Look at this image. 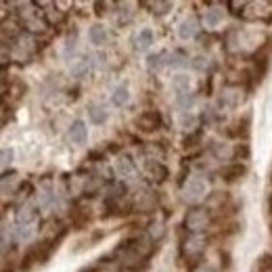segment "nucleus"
Masks as SVG:
<instances>
[{"label": "nucleus", "instance_id": "f257e3e1", "mask_svg": "<svg viewBox=\"0 0 272 272\" xmlns=\"http://www.w3.org/2000/svg\"><path fill=\"white\" fill-rule=\"evenodd\" d=\"M209 224H212V216L205 207H191L184 216V228L193 234H201L203 231H207Z\"/></svg>", "mask_w": 272, "mask_h": 272}, {"label": "nucleus", "instance_id": "f03ea898", "mask_svg": "<svg viewBox=\"0 0 272 272\" xmlns=\"http://www.w3.org/2000/svg\"><path fill=\"white\" fill-rule=\"evenodd\" d=\"M205 193H207V182H205V178H201V176H191L187 182L182 184V199L189 201V203L199 201Z\"/></svg>", "mask_w": 272, "mask_h": 272}, {"label": "nucleus", "instance_id": "7ed1b4c3", "mask_svg": "<svg viewBox=\"0 0 272 272\" xmlns=\"http://www.w3.org/2000/svg\"><path fill=\"white\" fill-rule=\"evenodd\" d=\"M205 247H207V239L203 234H191L189 239L182 243V256L191 262H195L203 256Z\"/></svg>", "mask_w": 272, "mask_h": 272}, {"label": "nucleus", "instance_id": "20e7f679", "mask_svg": "<svg viewBox=\"0 0 272 272\" xmlns=\"http://www.w3.org/2000/svg\"><path fill=\"white\" fill-rule=\"evenodd\" d=\"M163 126V117H161V113L159 111H155V109H149L145 113H140V116L136 117V128L140 130V132H157Z\"/></svg>", "mask_w": 272, "mask_h": 272}, {"label": "nucleus", "instance_id": "39448f33", "mask_svg": "<svg viewBox=\"0 0 272 272\" xmlns=\"http://www.w3.org/2000/svg\"><path fill=\"white\" fill-rule=\"evenodd\" d=\"M134 207L140 209V212H151V209L157 207V197L151 191H138L134 197Z\"/></svg>", "mask_w": 272, "mask_h": 272}, {"label": "nucleus", "instance_id": "423d86ee", "mask_svg": "<svg viewBox=\"0 0 272 272\" xmlns=\"http://www.w3.org/2000/svg\"><path fill=\"white\" fill-rule=\"evenodd\" d=\"M69 140H72L74 145H86V140H88V128L82 119H76L72 126H69Z\"/></svg>", "mask_w": 272, "mask_h": 272}, {"label": "nucleus", "instance_id": "0eeeda50", "mask_svg": "<svg viewBox=\"0 0 272 272\" xmlns=\"http://www.w3.org/2000/svg\"><path fill=\"white\" fill-rule=\"evenodd\" d=\"M245 174H247V168H245L243 163H228L226 168H222L220 176H222V180H226V182H236L239 178H243Z\"/></svg>", "mask_w": 272, "mask_h": 272}, {"label": "nucleus", "instance_id": "6e6552de", "mask_svg": "<svg viewBox=\"0 0 272 272\" xmlns=\"http://www.w3.org/2000/svg\"><path fill=\"white\" fill-rule=\"evenodd\" d=\"M197 32H199V21L195 19V17H187V19H184V21L178 25V36H180L182 40L195 38Z\"/></svg>", "mask_w": 272, "mask_h": 272}, {"label": "nucleus", "instance_id": "1a4fd4ad", "mask_svg": "<svg viewBox=\"0 0 272 272\" xmlns=\"http://www.w3.org/2000/svg\"><path fill=\"white\" fill-rule=\"evenodd\" d=\"M88 117H90V121H92L94 126H103L105 121L109 119V111H107V107H105V105L92 103L90 107H88Z\"/></svg>", "mask_w": 272, "mask_h": 272}, {"label": "nucleus", "instance_id": "9d476101", "mask_svg": "<svg viewBox=\"0 0 272 272\" xmlns=\"http://www.w3.org/2000/svg\"><path fill=\"white\" fill-rule=\"evenodd\" d=\"M153 40H155V34H153V30H151V28L140 30V32H138V36H136V40H134L136 50H138V52H145V50H149V48H151V44H153Z\"/></svg>", "mask_w": 272, "mask_h": 272}, {"label": "nucleus", "instance_id": "9b49d317", "mask_svg": "<svg viewBox=\"0 0 272 272\" xmlns=\"http://www.w3.org/2000/svg\"><path fill=\"white\" fill-rule=\"evenodd\" d=\"M241 99H243V92L239 88H226L220 96V105L231 109V107H236V105L241 103Z\"/></svg>", "mask_w": 272, "mask_h": 272}, {"label": "nucleus", "instance_id": "f8f14e48", "mask_svg": "<svg viewBox=\"0 0 272 272\" xmlns=\"http://www.w3.org/2000/svg\"><path fill=\"white\" fill-rule=\"evenodd\" d=\"M116 170H117V174H119L121 178H130V176H134L136 168H134V161H132V157H128V155H121L119 159H117V163H116Z\"/></svg>", "mask_w": 272, "mask_h": 272}, {"label": "nucleus", "instance_id": "ddd939ff", "mask_svg": "<svg viewBox=\"0 0 272 272\" xmlns=\"http://www.w3.org/2000/svg\"><path fill=\"white\" fill-rule=\"evenodd\" d=\"M88 38H90V42L94 46H103L105 42H107V30H105V25H101V23H94V25H90V30H88Z\"/></svg>", "mask_w": 272, "mask_h": 272}, {"label": "nucleus", "instance_id": "4468645a", "mask_svg": "<svg viewBox=\"0 0 272 272\" xmlns=\"http://www.w3.org/2000/svg\"><path fill=\"white\" fill-rule=\"evenodd\" d=\"M224 19V11L222 8H218V6H209L205 15H203V23L207 25V28H218V25L222 23Z\"/></svg>", "mask_w": 272, "mask_h": 272}, {"label": "nucleus", "instance_id": "2eb2a0df", "mask_svg": "<svg viewBox=\"0 0 272 272\" xmlns=\"http://www.w3.org/2000/svg\"><path fill=\"white\" fill-rule=\"evenodd\" d=\"M163 65H168V52H157V55H149L147 59V69L149 72H159Z\"/></svg>", "mask_w": 272, "mask_h": 272}, {"label": "nucleus", "instance_id": "dca6fc26", "mask_svg": "<svg viewBox=\"0 0 272 272\" xmlns=\"http://www.w3.org/2000/svg\"><path fill=\"white\" fill-rule=\"evenodd\" d=\"M149 174H151V178H153L155 182H163V180H168V176H170V170L165 168L163 163L155 161V163L149 165Z\"/></svg>", "mask_w": 272, "mask_h": 272}, {"label": "nucleus", "instance_id": "f3484780", "mask_svg": "<svg viewBox=\"0 0 272 272\" xmlns=\"http://www.w3.org/2000/svg\"><path fill=\"white\" fill-rule=\"evenodd\" d=\"M128 101H130L128 86H117V88L113 90V94H111V103L116 105V107H124V105H128Z\"/></svg>", "mask_w": 272, "mask_h": 272}, {"label": "nucleus", "instance_id": "a211bd4d", "mask_svg": "<svg viewBox=\"0 0 272 272\" xmlns=\"http://www.w3.org/2000/svg\"><path fill=\"white\" fill-rule=\"evenodd\" d=\"M193 103H195V96H193V92H178L176 94V107L182 111V113H189V109L193 107Z\"/></svg>", "mask_w": 272, "mask_h": 272}, {"label": "nucleus", "instance_id": "6ab92c4d", "mask_svg": "<svg viewBox=\"0 0 272 272\" xmlns=\"http://www.w3.org/2000/svg\"><path fill=\"white\" fill-rule=\"evenodd\" d=\"M189 63V57H187V52L184 50H174L168 55V65L170 67H184Z\"/></svg>", "mask_w": 272, "mask_h": 272}, {"label": "nucleus", "instance_id": "aec40b11", "mask_svg": "<svg viewBox=\"0 0 272 272\" xmlns=\"http://www.w3.org/2000/svg\"><path fill=\"white\" fill-rule=\"evenodd\" d=\"M90 220H92V216H90V212L86 207H80L76 212V216H74V224L78 226V228H84V226H88L90 224Z\"/></svg>", "mask_w": 272, "mask_h": 272}, {"label": "nucleus", "instance_id": "412c9836", "mask_svg": "<svg viewBox=\"0 0 272 272\" xmlns=\"http://www.w3.org/2000/svg\"><path fill=\"white\" fill-rule=\"evenodd\" d=\"M149 8H153V13L155 15H165V13H170L172 11V2H168V0H165V2H145Z\"/></svg>", "mask_w": 272, "mask_h": 272}, {"label": "nucleus", "instance_id": "4be33fe9", "mask_svg": "<svg viewBox=\"0 0 272 272\" xmlns=\"http://www.w3.org/2000/svg\"><path fill=\"white\" fill-rule=\"evenodd\" d=\"M88 69H90V63H88L86 59H82V61H78V63L72 67V76H74V78H84Z\"/></svg>", "mask_w": 272, "mask_h": 272}, {"label": "nucleus", "instance_id": "5701e85b", "mask_svg": "<svg viewBox=\"0 0 272 272\" xmlns=\"http://www.w3.org/2000/svg\"><path fill=\"white\" fill-rule=\"evenodd\" d=\"M149 236H151V239L153 241H157V239H159V236H163V224L161 222H151V224H149Z\"/></svg>", "mask_w": 272, "mask_h": 272}, {"label": "nucleus", "instance_id": "b1692460", "mask_svg": "<svg viewBox=\"0 0 272 272\" xmlns=\"http://www.w3.org/2000/svg\"><path fill=\"white\" fill-rule=\"evenodd\" d=\"M201 140V130H197V132H193V134H189L187 138L182 140V147L184 149H193V147H197V143Z\"/></svg>", "mask_w": 272, "mask_h": 272}, {"label": "nucleus", "instance_id": "393cba45", "mask_svg": "<svg viewBox=\"0 0 272 272\" xmlns=\"http://www.w3.org/2000/svg\"><path fill=\"white\" fill-rule=\"evenodd\" d=\"M174 88L178 92H187L189 90V78L187 76H176V80H174Z\"/></svg>", "mask_w": 272, "mask_h": 272}, {"label": "nucleus", "instance_id": "a878e982", "mask_svg": "<svg viewBox=\"0 0 272 272\" xmlns=\"http://www.w3.org/2000/svg\"><path fill=\"white\" fill-rule=\"evenodd\" d=\"M76 50V36H69L65 40V48H63V55L65 57H72V52Z\"/></svg>", "mask_w": 272, "mask_h": 272}, {"label": "nucleus", "instance_id": "bb28decb", "mask_svg": "<svg viewBox=\"0 0 272 272\" xmlns=\"http://www.w3.org/2000/svg\"><path fill=\"white\" fill-rule=\"evenodd\" d=\"M205 65H207V63H205V59H203V57H197V59H195V63H193V67H197V69H205Z\"/></svg>", "mask_w": 272, "mask_h": 272}, {"label": "nucleus", "instance_id": "cd10ccee", "mask_svg": "<svg viewBox=\"0 0 272 272\" xmlns=\"http://www.w3.org/2000/svg\"><path fill=\"white\" fill-rule=\"evenodd\" d=\"M193 272H216L212 266H197L195 270H193Z\"/></svg>", "mask_w": 272, "mask_h": 272}, {"label": "nucleus", "instance_id": "c85d7f7f", "mask_svg": "<svg viewBox=\"0 0 272 272\" xmlns=\"http://www.w3.org/2000/svg\"><path fill=\"white\" fill-rule=\"evenodd\" d=\"M80 272H99V268H96V266L92 264V266H86V268H82Z\"/></svg>", "mask_w": 272, "mask_h": 272}, {"label": "nucleus", "instance_id": "c756f323", "mask_svg": "<svg viewBox=\"0 0 272 272\" xmlns=\"http://www.w3.org/2000/svg\"><path fill=\"white\" fill-rule=\"evenodd\" d=\"M0 272H15V270H13V268H2Z\"/></svg>", "mask_w": 272, "mask_h": 272}, {"label": "nucleus", "instance_id": "7c9ffc66", "mask_svg": "<svg viewBox=\"0 0 272 272\" xmlns=\"http://www.w3.org/2000/svg\"><path fill=\"white\" fill-rule=\"evenodd\" d=\"M270 212H272V199H270Z\"/></svg>", "mask_w": 272, "mask_h": 272}]
</instances>
